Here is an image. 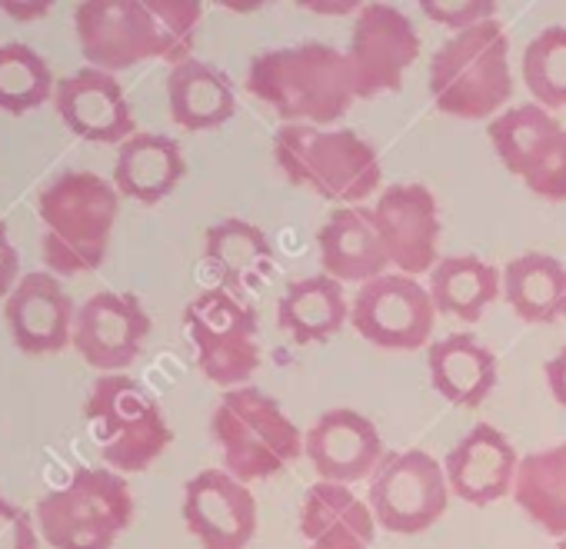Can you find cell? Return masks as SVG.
<instances>
[{
	"label": "cell",
	"mask_w": 566,
	"mask_h": 549,
	"mask_svg": "<svg viewBox=\"0 0 566 549\" xmlns=\"http://www.w3.org/2000/svg\"><path fill=\"white\" fill-rule=\"evenodd\" d=\"M200 14L197 0H84L74 31L87 67L117 74L144 61H187Z\"/></svg>",
	"instance_id": "cell-1"
},
{
	"label": "cell",
	"mask_w": 566,
	"mask_h": 549,
	"mask_svg": "<svg viewBox=\"0 0 566 549\" xmlns=\"http://www.w3.org/2000/svg\"><path fill=\"white\" fill-rule=\"evenodd\" d=\"M247 91L270 104L283 124H337L357 101L347 54L334 44L304 41L273 47L250 61Z\"/></svg>",
	"instance_id": "cell-2"
},
{
	"label": "cell",
	"mask_w": 566,
	"mask_h": 549,
	"mask_svg": "<svg viewBox=\"0 0 566 549\" xmlns=\"http://www.w3.org/2000/svg\"><path fill=\"white\" fill-rule=\"evenodd\" d=\"M120 193L94 170H67L38 197L41 256L57 277L91 273L107 260Z\"/></svg>",
	"instance_id": "cell-3"
},
{
	"label": "cell",
	"mask_w": 566,
	"mask_h": 549,
	"mask_svg": "<svg viewBox=\"0 0 566 549\" xmlns=\"http://www.w3.org/2000/svg\"><path fill=\"white\" fill-rule=\"evenodd\" d=\"M273 160L291 183L344 207H360L384 180L374 144L344 127L280 124L273 134Z\"/></svg>",
	"instance_id": "cell-4"
},
{
	"label": "cell",
	"mask_w": 566,
	"mask_h": 549,
	"mask_svg": "<svg viewBox=\"0 0 566 549\" xmlns=\"http://www.w3.org/2000/svg\"><path fill=\"white\" fill-rule=\"evenodd\" d=\"M433 104L460 120H493L513 97L510 41L500 21L453 34L430 61Z\"/></svg>",
	"instance_id": "cell-5"
},
{
	"label": "cell",
	"mask_w": 566,
	"mask_h": 549,
	"mask_svg": "<svg viewBox=\"0 0 566 549\" xmlns=\"http://www.w3.org/2000/svg\"><path fill=\"white\" fill-rule=\"evenodd\" d=\"M210 436L220 446L223 469L240 483L276 476L304 453V433L283 413L280 400L250 383L217 400Z\"/></svg>",
	"instance_id": "cell-6"
},
{
	"label": "cell",
	"mask_w": 566,
	"mask_h": 549,
	"mask_svg": "<svg viewBox=\"0 0 566 549\" xmlns=\"http://www.w3.org/2000/svg\"><path fill=\"white\" fill-rule=\"evenodd\" d=\"M134 519V496L120 473L77 466L67 483L48 489L34 522L54 549H111Z\"/></svg>",
	"instance_id": "cell-7"
},
{
	"label": "cell",
	"mask_w": 566,
	"mask_h": 549,
	"mask_svg": "<svg viewBox=\"0 0 566 549\" xmlns=\"http://www.w3.org/2000/svg\"><path fill=\"white\" fill-rule=\"evenodd\" d=\"M84 420L101 443L104 463L120 476L144 473L174 440L157 397L124 373H107L91 387Z\"/></svg>",
	"instance_id": "cell-8"
},
{
	"label": "cell",
	"mask_w": 566,
	"mask_h": 549,
	"mask_svg": "<svg viewBox=\"0 0 566 549\" xmlns=\"http://www.w3.org/2000/svg\"><path fill=\"white\" fill-rule=\"evenodd\" d=\"M184 330L193 344L200 373L227 390L247 387L260 367L256 310L223 287L197 294L184 307Z\"/></svg>",
	"instance_id": "cell-9"
},
{
	"label": "cell",
	"mask_w": 566,
	"mask_h": 549,
	"mask_svg": "<svg viewBox=\"0 0 566 549\" xmlns=\"http://www.w3.org/2000/svg\"><path fill=\"white\" fill-rule=\"evenodd\" d=\"M450 483L443 463L423 450L384 453L370 476L367 506L387 532L413 536L430 529L450 503Z\"/></svg>",
	"instance_id": "cell-10"
},
{
	"label": "cell",
	"mask_w": 566,
	"mask_h": 549,
	"mask_svg": "<svg viewBox=\"0 0 566 549\" xmlns=\"http://www.w3.org/2000/svg\"><path fill=\"white\" fill-rule=\"evenodd\" d=\"M500 163L543 200H566V127L539 104L496 114L486 127Z\"/></svg>",
	"instance_id": "cell-11"
},
{
	"label": "cell",
	"mask_w": 566,
	"mask_h": 549,
	"mask_svg": "<svg viewBox=\"0 0 566 549\" xmlns=\"http://www.w3.org/2000/svg\"><path fill=\"white\" fill-rule=\"evenodd\" d=\"M420 57V34L413 21L394 4H364L354 18L347 64L357 101H374L403 87V74Z\"/></svg>",
	"instance_id": "cell-12"
},
{
	"label": "cell",
	"mask_w": 566,
	"mask_h": 549,
	"mask_svg": "<svg viewBox=\"0 0 566 549\" xmlns=\"http://www.w3.org/2000/svg\"><path fill=\"white\" fill-rule=\"evenodd\" d=\"M354 330L384 350H420L433 337L437 307L430 291L407 273H384L364 284L350 307Z\"/></svg>",
	"instance_id": "cell-13"
},
{
	"label": "cell",
	"mask_w": 566,
	"mask_h": 549,
	"mask_svg": "<svg viewBox=\"0 0 566 549\" xmlns=\"http://www.w3.org/2000/svg\"><path fill=\"white\" fill-rule=\"evenodd\" d=\"M150 337V317L134 294H94L77 307L74 350L81 360L104 373L127 370Z\"/></svg>",
	"instance_id": "cell-14"
},
{
	"label": "cell",
	"mask_w": 566,
	"mask_h": 549,
	"mask_svg": "<svg viewBox=\"0 0 566 549\" xmlns=\"http://www.w3.org/2000/svg\"><path fill=\"white\" fill-rule=\"evenodd\" d=\"M184 522L203 549H247L256 532V499L227 469H203L184 486Z\"/></svg>",
	"instance_id": "cell-15"
},
{
	"label": "cell",
	"mask_w": 566,
	"mask_h": 549,
	"mask_svg": "<svg viewBox=\"0 0 566 549\" xmlns=\"http://www.w3.org/2000/svg\"><path fill=\"white\" fill-rule=\"evenodd\" d=\"M374 220L387 243L397 273L420 277L440 263V213L437 197L423 183H394L380 193Z\"/></svg>",
	"instance_id": "cell-16"
},
{
	"label": "cell",
	"mask_w": 566,
	"mask_h": 549,
	"mask_svg": "<svg viewBox=\"0 0 566 549\" xmlns=\"http://www.w3.org/2000/svg\"><path fill=\"white\" fill-rule=\"evenodd\" d=\"M77 307L54 273H24L4 297V324L14 347L28 357L61 353L74 337Z\"/></svg>",
	"instance_id": "cell-17"
},
{
	"label": "cell",
	"mask_w": 566,
	"mask_h": 549,
	"mask_svg": "<svg viewBox=\"0 0 566 549\" xmlns=\"http://www.w3.org/2000/svg\"><path fill=\"white\" fill-rule=\"evenodd\" d=\"M304 453L314 463L321 483L350 486L374 476L384 460V440L370 416L337 407L317 416L304 433Z\"/></svg>",
	"instance_id": "cell-18"
},
{
	"label": "cell",
	"mask_w": 566,
	"mask_h": 549,
	"mask_svg": "<svg viewBox=\"0 0 566 549\" xmlns=\"http://www.w3.org/2000/svg\"><path fill=\"white\" fill-rule=\"evenodd\" d=\"M57 117L71 134L91 144H127L134 137V110L114 74L81 67L57 81L54 91Z\"/></svg>",
	"instance_id": "cell-19"
},
{
	"label": "cell",
	"mask_w": 566,
	"mask_h": 549,
	"mask_svg": "<svg viewBox=\"0 0 566 549\" xmlns=\"http://www.w3.org/2000/svg\"><path fill=\"white\" fill-rule=\"evenodd\" d=\"M520 456L513 443L490 423H476L443 460L450 493L470 506H490L513 493Z\"/></svg>",
	"instance_id": "cell-20"
},
{
	"label": "cell",
	"mask_w": 566,
	"mask_h": 549,
	"mask_svg": "<svg viewBox=\"0 0 566 549\" xmlns=\"http://www.w3.org/2000/svg\"><path fill=\"white\" fill-rule=\"evenodd\" d=\"M321 266L331 281L344 284H370L384 277L390 266L387 243L367 207H337L327 223L317 230Z\"/></svg>",
	"instance_id": "cell-21"
},
{
	"label": "cell",
	"mask_w": 566,
	"mask_h": 549,
	"mask_svg": "<svg viewBox=\"0 0 566 549\" xmlns=\"http://www.w3.org/2000/svg\"><path fill=\"white\" fill-rule=\"evenodd\" d=\"M377 519L350 486L314 483L301 503V536L307 549H370Z\"/></svg>",
	"instance_id": "cell-22"
},
{
	"label": "cell",
	"mask_w": 566,
	"mask_h": 549,
	"mask_svg": "<svg viewBox=\"0 0 566 549\" xmlns=\"http://www.w3.org/2000/svg\"><path fill=\"white\" fill-rule=\"evenodd\" d=\"M187 177L184 150L174 137L164 134H134L120 144L114 160V187L120 197L137 200L144 207L170 197Z\"/></svg>",
	"instance_id": "cell-23"
},
{
	"label": "cell",
	"mask_w": 566,
	"mask_h": 549,
	"mask_svg": "<svg viewBox=\"0 0 566 549\" xmlns=\"http://www.w3.org/2000/svg\"><path fill=\"white\" fill-rule=\"evenodd\" d=\"M427 370L433 390L460 410H476L496 387V357L473 334H450L430 344Z\"/></svg>",
	"instance_id": "cell-24"
},
{
	"label": "cell",
	"mask_w": 566,
	"mask_h": 549,
	"mask_svg": "<svg viewBox=\"0 0 566 549\" xmlns=\"http://www.w3.org/2000/svg\"><path fill=\"white\" fill-rule=\"evenodd\" d=\"M167 104L174 124L184 130H217L237 114V94L230 77L197 57H187L167 74Z\"/></svg>",
	"instance_id": "cell-25"
},
{
	"label": "cell",
	"mask_w": 566,
	"mask_h": 549,
	"mask_svg": "<svg viewBox=\"0 0 566 549\" xmlns=\"http://www.w3.org/2000/svg\"><path fill=\"white\" fill-rule=\"evenodd\" d=\"M350 320L344 287L327 273L294 281L276 304V324L294 344H327Z\"/></svg>",
	"instance_id": "cell-26"
},
{
	"label": "cell",
	"mask_w": 566,
	"mask_h": 549,
	"mask_svg": "<svg viewBox=\"0 0 566 549\" xmlns=\"http://www.w3.org/2000/svg\"><path fill=\"white\" fill-rule=\"evenodd\" d=\"M203 263L213 277L233 291L256 287L270 266H273V246L266 233L256 223L227 217L203 233Z\"/></svg>",
	"instance_id": "cell-27"
},
{
	"label": "cell",
	"mask_w": 566,
	"mask_h": 549,
	"mask_svg": "<svg viewBox=\"0 0 566 549\" xmlns=\"http://www.w3.org/2000/svg\"><path fill=\"white\" fill-rule=\"evenodd\" d=\"M503 300L526 324L566 320V266L549 253H520L503 266Z\"/></svg>",
	"instance_id": "cell-28"
},
{
	"label": "cell",
	"mask_w": 566,
	"mask_h": 549,
	"mask_svg": "<svg viewBox=\"0 0 566 549\" xmlns=\"http://www.w3.org/2000/svg\"><path fill=\"white\" fill-rule=\"evenodd\" d=\"M500 294H503V273L473 253L440 256V263L430 270L433 307L463 324H476Z\"/></svg>",
	"instance_id": "cell-29"
},
{
	"label": "cell",
	"mask_w": 566,
	"mask_h": 549,
	"mask_svg": "<svg viewBox=\"0 0 566 549\" xmlns=\"http://www.w3.org/2000/svg\"><path fill=\"white\" fill-rule=\"evenodd\" d=\"M513 499L530 522L566 539V443L520 460Z\"/></svg>",
	"instance_id": "cell-30"
},
{
	"label": "cell",
	"mask_w": 566,
	"mask_h": 549,
	"mask_svg": "<svg viewBox=\"0 0 566 549\" xmlns=\"http://www.w3.org/2000/svg\"><path fill=\"white\" fill-rule=\"evenodd\" d=\"M57 81L51 64L28 44H0V110L31 114L44 101H54Z\"/></svg>",
	"instance_id": "cell-31"
},
{
	"label": "cell",
	"mask_w": 566,
	"mask_h": 549,
	"mask_svg": "<svg viewBox=\"0 0 566 549\" xmlns=\"http://www.w3.org/2000/svg\"><path fill=\"white\" fill-rule=\"evenodd\" d=\"M523 81L533 104L546 110L566 107V28H546L526 44Z\"/></svg>",
	"instance_id": "cell-32"
},
{
	"label": "cell",
	"mask_w": 566,
	"mask_h": 549,
	"mask_svg": "<svg viewBox=\"0 0 566 549\" xmlns=\"http://www.w3.org/2000/svg\"><path fill=\"white\" fill-rule=\"evenodd\" d=\"M420 11L427 18H433L437 24L443 28H453L457 34L460 31H470L483 21H493L496 14V4L493 0H470V4H447V0H423Z\"/></svg>",
	"instance_id": "cell-33"
},
{
	"label": "cell",
	"mask_w": 566,
	"mask_h": 549,
	"mask_svg": "<svg viewBox=\"0 0 566 549\" xmlns=\"http://www.w3.org/2000/svg\"><path fill=\"white\" fill-rule=\"evenodd\" d=\"M0 549H38V526L28 509L0 496Z\"/></svg>",
	"instance_id": "cell-34"
},
{
	"label": "cell",
	"mask_w": 566,
	"mask_h": 549,
	"mask_svg": "<svg viewBox=\"0 0 566 549\" xmlns=\"http://www.w3.org/2000/svg\"><path fill=\"white\" fill-rule=\"evenodd\" d=\"M21 284V256L8 236V223L0 220V297H8Z\"/></svg>",
	"instance_id": "cell-35"
},
{
	"label": "cell",
	"mask_w": 566,
	"mask_h": 549,
	"mask_svg": "<svg viewBox=\"0 0 566 549\" xmlns=\"http://www.w3.org/2000/svg\"><path fill=\"white\" fill-rule=\"evenodd\" d=\"M546 387L559 407H566V347L546 360Z\"/></svg>",
	"instance_id": "cell-36"
},
{
	"label": "cell",
	"mask_w": 566,
	"mask_h": 549,
	"mask_svg": "<svg viewBox=\"0 0 566 549\" xmlns=\"http://www.w3.org/2000/svg\"><path fill=\"white\" fill-rule=\"evenodd\" d=\"M0 8H4L8 14H14V21H18V14H28V8H18V4H0ZM31 11L34 14H48V4H34Z\"/></svg>",
	"instance_id": "cell-37"
},
{
	"label": "cell",
	"mask_w": 566,
	"mask_h": 549,
	"mask_svg": "<svg viewBox=\"0 0 566 549\" xmlns=\"http://www.w3.org/2000/svg\"><path fill=\"white\" fill-rule=\"evenodd\" d=\"M556 549H566V539H563V542H559V546H556Z\"/></svg>",
	"instance_id": "cell-38"
}]
</instances>
